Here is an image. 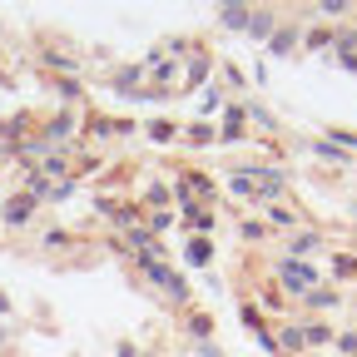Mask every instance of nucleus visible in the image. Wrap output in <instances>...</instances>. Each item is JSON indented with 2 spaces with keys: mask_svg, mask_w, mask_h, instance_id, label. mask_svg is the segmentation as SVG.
Segmentation results:
<instances>
[{
  "mask_svg": "<svg viewBox=\"0 0 357 357\" xmlns=\"http://www.w3.org/2000/svg\"><path fill=\"white\" fill-rule=\"evenodd\" d=\"M144 273H149V278H154V283H159V288H164L174 303H184V298H189V283L178 278L174 268H164V263H144Z\"/></svg>",
  "mask_w": 357,
  "mask_h": 357,
  "instance_id": "f257e3e1",
  "label": "nucleus"
},
{
  "mask_svg": "<svg viewBox=\"0 0 357 357\" xmlns=\"http://www.w3.org/2000/svg\"><path fill=\"white\" fill-rule=\"evenodd\" d=\"M283 278H288V288H298V293H307L312 283H318V278H312V268H307V263H298V258H288V263H283Z\"/></svg>",
  "mask_w": 357,
  "mask_h": 357,
  "instance_id": "f03ea898",
  "label": "nucleus"
},
{
  "mask_svg": "<svg viewBox=\"0 0 357 357\" xmlns=\"http://www.w3.org/2000/svg\"><path fill=\"white\" fill-rule=\"evenodd\" d=\"M30 208H35V199H30V194L10 199V204H6V223H25V218H30Z\"/></svg>",
  "mask_w": 357,
  "mask_h": 357,
  "instance_id": "7ed1b4c3",
  "label": "nucleus"
},
{
  "mask_svg": "<svg viewBox=\"0 0 357 357\" xmlns=\"http://www.w3.org/2000/svg\"><path fill=\"white\" fill-rule=\"evenodd\" d=\"M184 258H189V263H208V258H213V243H208V238H189Z\"/></svg>",
  "mask_w": 357,
  "mask_h": 357,
  "instance_id": "20e7f679",
  "label": "nucleus"
},
{
  "mask_svg": "<svg viewBox=\"0 0 357 357\" xmlns=\"http://www.w3.org/2000/svg\"><path fill=\"white\" fill-rule=\"evenodd\" d=\"M70 129H75V119H70V114H55V119H50V129H45V139H65Z\"/></svg>",
  "mask_w": 357,
  "mask_h": 357,
  "instance_id": "39448f33",
  "label": "nucleus"
},
{
  "mask_svg": "<svg viewBox=\"0 0 357 357\" xmlns=\"http://www.w3.org/2000/svg\"><path fill=\"white\" fill-rule=\"evenodd\" d=\"M229 184H234V194H243V199H253V194H258V178H253V174H234Z\"/></svg>",
  "mask_w": 357,
  "mask_h": 357,
  "instance_id": "423d86ee",
  "label": "nucleus"
},
{
  "mask_svg": "<svg viewBox=\"0 0 357 357\" xmlns=\"http://www.w3.org/2000/svg\"><path fill=\"white\" fill-rule=\"evenodd\" d=\"M223 25H229V30H248V10H238V6H223Z\"/></svg>",
  "mask_w": 357,
  "mask_h": 357,
  "instance_id": "0eeeda50",
  "label": "nucleus"
},
{
  "mask_svg": "<svg viewBox=\"0 0 357 357\" xmlns=\"http://www.w3.org/2000/svg\"><path fill=\"white\" fill-rule=\"evenodd\" d=\"M288 248H293V258H298V253H312V248H318V238H312V234H298Z\"/></svg>",
  "mask_w": 357,
  "mask_h": 357,
  "instance_id": "6e6552de",
  "label": "nucleus"
},
{
  "mask_svg": "<svg viewBox=\"0 0 357 357\" xmlns=\"http://www.w3.org/2000/svg\"><path fill=\"white\" fill-rule=\"evenodd\" d=\"M189 333H194L199 342H208V333H213V323H208V318H189Z\"/></svg>",
  "mask_w": 357,
  "mask_h": 357,
  "instance_id": "1a4fd4ad",
  "label": "nucleus"
},
{
  "mask_svg": "<svg viewBox=\"0 0 357 357\" xmlns=\"http://www.w3.org/2000/svg\"><path fill=\"white\" fill-rule=\"evenodd\" d=\"M268 50H273V55H283V50H293V30H278V35H273V45H268Z\"/></svg>",
  "mask_w": 357,
  "mask_h": 357,
  "instance_id": "9d476101",
  "label": "nucleus"
},
{
  "mask_svg": "<svg viewBox=\"0 0 357 357\" xmlns=\"http://www.w3.org/2000/svg\"><path fill=\"white\" fill-rule=\"evenodd\" d=\"M248 30L253 35H268V30H273V15H248Z\"/></svg>",
  "mask_w": 357,
  "mask_h": 357,
  "instance_id": "9b49d317",
  "label": "nucleus"
},
{
  "mask_svg": "<svg viewBox=\"0 0 357 357\" xmlns=\"http://www.w3.org/2000/svg\"><path fill=\"white\" fill-rule=\"evenodd\" d=\"M318 154H323V159H337V164H347V154H342L333 139H323V144H318Z\"/></svg>",
  "mask_w": 357,
  "mask_h": 357,
  "instance_id": "f8f14e48",
  "label": "nucleus"
},
{
  "mask_svg": "<svg viewBox=\"0 0 357 357\" xmlns=\"http://www.w3.org/2000/svg\"><path fill=\"white\" fill-rule=\"evenodd\" d=\"M238 124H243V114H238V109H229V129H223V139H238Z\"/></svg>",
  "mask_w": 357,
  "mask_h": 357,
  "instance_id": "ddd939ff",
  "label": "nucleus"
},
{
  "mask_svg": "<svg viewBox=\"0 0 357 357\" xmlns=\"http://www.w3.org/2000/svg\"><path fill=\"white\" fill-rule=\"evenodd\" d=\"M283 342H288V347H303L307 337H303V328H283Z\"/></svg>",
  "mask_w": 357,
  "mask_h": 357,
  "instance_id": "4468645a",
  "label": "nucleus"
},
{
  "mask_svg": "<svg viewBox=\"0 0 357 357\" xmlns=\"http://www.w3.org/2000/svg\"><path fill=\"white\" fill-rule=\"evenodd\" d=\"M199 357H223V352H218L213 342H204V347H199Z\"/></svg>",
  "mask_w": 357,
  "mask_h": 357,
  "instance_id": "2eb2a0df",
  "label": "nucleus"
},
{
  "mask_svg": "<svg viewBox=\"0 0 357 357\" xmlns=\"http://www.w3.org/2000/svg\"><path fill=\"white\" fill-rule=\"evenodd\" d=\"M114 357H139V352H134V347H129V342H124V347H119V352H114Z\"/></svg>",
  "mask_w": 357,
  "mask_h": 357,
  "instance_id": "dca6fc26",
  "label": "nucleus"
},
{
  "mask_svg": "<svg viewBox=\"0 0 357 357\" xmlns=\"http://www.w3.org/2000/svg\"><path fill=\"white\" fill-rule=\"evenodd\" d=\"M6 307H10V303H6V298H0V312H6Z\"/></svg>",
  "mask_w": 357,
  "mask_h": 357,
  "instance_id": "f3484780",
  "label": "nucleus"
}]
</instances>
